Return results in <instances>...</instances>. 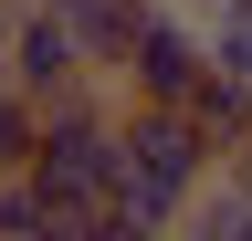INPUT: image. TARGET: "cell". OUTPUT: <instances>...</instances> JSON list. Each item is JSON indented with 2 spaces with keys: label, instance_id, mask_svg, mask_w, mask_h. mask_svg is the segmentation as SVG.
Listing matches in <instances>:
<instances>
[{
  "label": "cell",
  "instance_id": "2",
  "mask_svg": "<svg viewBox=\"0 0 252 241\" xmlns=\"http://www.w3.org/2000/svg\"><path fill=\"white\" fill-rule=\"evenodd\" d=\"M32 189L53 210H116V84H74L42 105Z\"/></svg>",
  "mask_w": 252,
  "mask_h": 241
},
{
  "label": "cell",
  "instance_id": "8",
  "mask_svg": "<svg viewBox=\"0 0 252 241\" xmlns=\"http://www.w3.org/2000/svg\"><path fill=\"white\" fill-rule=\"evenodd\" d=\"M42 189H32V168H0V241H32V231H42Z\"/></svg>",
  "mask_w": 252,
  "mask_h": 241
},
{
  "label": "cell",
  "instance_id": "7",
  "mask_svg": "<svg viewBox=\"0 0 252 241\" xmlns=\"http://www.w3.org/2000/svg\"><path fill=\"white\" fill-rule=\"evenodd\" d=\"M32 147H42V95L0 74V168H32Z\"/></svg>",
  "mask_w": 252,
  "mask_h": 241
},
{
  "label": "cell",
  "instance_id": "10",
  "mask_svg": "<svg viewBox=\"0 0 252 241\" xmlns=\"http://www.w3.org/2000/svg\"><path fill=\"white\" fill-rule=\"evenodd\" d=\"M84 220H94V210H42V231H32V241H84Z\"/></svg>",
  "mask_w": 252,
  "mask_h": 241
},
{
  "label": "cell",
  "instance_id": "4",
  "mask_svg": "<svg viewBox=\"0 0 252 241\" xmlns=\"http://www.w3.org/2000/svg\"><path fill=\"white\" fill-rule=\"evenodd\" d=\"M0 74H11L21 95H42V105L74 95V84H105V74L84 63V42L63 32L53 0H11V21H0Z\"/></svg>",
  "mask_w": 252,
  "mask_h": 241
},
{
  "label": "cell",
  "instance_id": "12",
  "mask_svg": "<svg viewBox=\"0 0 252 241\" xmlns=\"http://www.w3.org/2000/svg\"><path fill=\"white\" fill-rule=\"evenodd\" d=\"M242 241H252V231H242Z\"/></svg>",
  "mask_w": 252,
  "mask_h": 241
},
{
  "label": "cell",
  "instance_id": "5",
  "mask_svg": "<svg viewBox=\"0 0 252 241\" xmlns=\"http://www.w3.org/2000/svg\"><path fill=\"white\" fill-rule=\"evenodd\" d=\"M63 11V32L84 42V63L116 84V63H126V42H137V21H147V0H53Z\"/></svg>",
  "mask_w": 252,
  "mask_h": 241
},
{
  "label": "cell",
  "instance_id": "9",
  "mask_svg": "<svg viewBox=\"0 0 252 241\" xmlns=\"http://www.w3.org/2000/svg\"><path fill=\"white\" fill-rule=\"evenodd\" d=\"M84 241H158V231H147V220H126V210H94Z\"/></svg>",
  "mask_w": 252,
  "mask_h": 241
},
{
  "label": "cell",
  "instance_id": "1",
  "mask_svg": "<svg viewBox=\"0 0 252 241\" xmlns=\"http://www.w3.org/2000/svg\"><path fill=\"white\" fill-rule=\"evenodd\" d=\"M220 178V147L189 126V105H126L116 95V210L168 231L189 199Z\"/></svg>",
  "mask_w": 252,
  "mask_h": 241
},
{
  "label": "cell",
  "instance_id": "11",
  "mask_svg": "<svg viewBox=\"0 0 252 241\" xmlns=\"http://www.w3.org/2000/svg\"><path fill=\"white\" fill-rule=\"evenodd\" d=\"M220 178H231V189L252 199V136H231V147H220Z\"/></svg>",
  "mask_w": 252,
  "mask_h": 241
},
{
  "label": "cell",
  "instance_id": "3",
  "mask_svg": "<svg viewBox=\"0 0 252 241\" xmlns=\"http://www.w3.org/2000/svg\"><path fill=\"white\" fill-rule=\"evenodd\" d=\"M200 74H210L200 21H189L179 0H147L137 42H126V63H116V95H126V105H189V95H200Z\"/></svg>",
  "mask_w": 252,
  "mask_h": 241
},
{
  "label": "cell",
  "instance_id": "6",
  "mask_svg": "<svg viewBox=\"0 0 252 241\" xmlns=\"http://www.w3.org/2000/svg\"><path fill=\"white\" fill-rule=\"evenodd\" d=\"M189 126H200L210 147L252 136V84H231V74H200V95H189Z\"/></svg>",
  "mask_w": 252,
  "mask_h": 241
}]
</instances>
